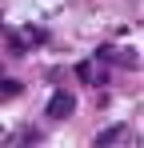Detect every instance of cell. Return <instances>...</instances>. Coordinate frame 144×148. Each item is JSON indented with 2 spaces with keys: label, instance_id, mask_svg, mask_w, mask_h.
I'll use <instances>...</instances> for the list:
<instances>
[{
  "label": "cell",
  "instance_id": "cell-1",
  "mask_svg": "<svg viewBox=\"0 0 144 148\" xmlns=\"http://www.w3.org/2000/svg\"><path fill=\"white\" fill-rule=\"evenodd\" d=\"M72 108H76L72 92H56V96L48 100V116H52V120H64V116H72Z\"/></svg>",
  "mask_w": 144,
  "mask_h": 148
},
{
  "label": "cell",
  "instance_id": "cell-2",
  "mask_svg": "<svg viewBox=\"0 0 144 148\" xmlns=\"http://www.w3.org/2000/svg\"><path fill=\"white\" fill-rule=\"evenodd\" d=\"M120 136H124V128H112V132H100V136H96V144L104 148V144H112V140H120Z\"/></svg>",
  "mask_w": 144,
  "mask_h": 148
},
{
  "label": "cell",
  "instance_id": "cell-3",
  "mask_svg": "<svg viewBox=\"0 0 144 148\" xmlns=\"http://www.w3.org/2000/svg\"><path fill=\"white\" fill-rule=\"evenodd\" d=\"M80 76H84V80H100V72H96V64H80Z\"/></svg>",
  "mask_w": 144,
  "mask_h": 148
}]
</instances>
